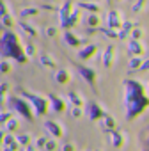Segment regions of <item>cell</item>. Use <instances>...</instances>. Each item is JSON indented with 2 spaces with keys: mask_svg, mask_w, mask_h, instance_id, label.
I'll use <instances>...</instances> for the list:
<instances>
[]
</instances>
